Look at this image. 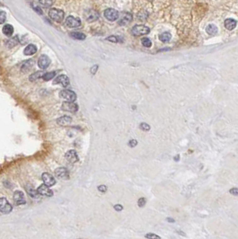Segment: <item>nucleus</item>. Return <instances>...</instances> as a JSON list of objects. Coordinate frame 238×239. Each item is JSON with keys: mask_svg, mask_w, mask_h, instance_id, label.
I'll list each match as a JSON object with an SVG mask.
<instances>
[{"mask_svg": "<svg viewBox=\"0 0 238 239\" xmlns=\"http://www.w3.org/2000/svg\"><path fill=\"white\" fill-rule=\"evenodd\" d=\"M150 32V29L145 25H135L131 30V33L134 36L147 35Z\"/></svg>", "mask_w": 238, "mask_h": 239, "instance_id": "nucleus-1", "label": "nucleus"}, {"mask_svg": "<svg viewBox=\"0 0 238 239\" xmlns=\"http://www.w3.org/2000/svg\"><path fill=\"white\" fill-rule=\"evenodd\" d=\"M64 15H65V14L60 9L52 8V9H50V12H49V16L53 21L57 22V23H61L63 21V19H64Z\"/></svg>", "mask_w": 238, "mask_h": 239, "instance_id": "nucleus-2", "label": "nucleus"}, {"mask_svg": "<svg viewBox=\"0 0 238 239\" xmlns=\"http://www.w3.org/2000/svg\"><path fill=\"white\" fill-rule=\"evenodd\" d=\"M59 96L67 102H75L76 100V94L71 90H62L59 93Z\"/></svg>", "mask_w": 238, "mask_h": 239, "instance_id": "nucleus-3", "label": "nucleus"}, {"mask_svg": "<svg viewBox=\"0 0 238 239\" xmlns=\"http://www.w3.org/2000/svg\"><path fill=\"white\" fill-rule=\"evenodd\" d=\"M61 109L66 112H70V113H75L78 111V105L75 103L74 102H64L61 105Z\"/></svg>", "mask_w": 238, "mask_h": 239, "instance_id": "nucleus-4", "label": "nucleus"}, {"mask_svg": "<svg viewBox=\"0 0 238 239\" xmlns=\"http://www.w3.org/2000/svg\"><path fill=\"white\" fill-rule=\"evenodd\" d=\"M104 16L109 21H116L119 18V12L113 8H108L104 11Z\"/></svg>", "mask_w": 238, "mask_h": 239, "instance_id": "nucleus-5", "label": "nucleus"}, {"mask_svg": "<svg viewBox=\"0 0 238 239\" xmlns=\"http://www.w3.org/2000/svg\"><path fill=\"white\" fill-rule=\"evenodd\" d=\"M0 211L3 213H10L12 211V206L6 198L0 199Z\"/></svg>", "mask_w": 238, "mask_h": 239, "instance_id": "nucleus-6", "label": "nucleus"}, {"mask_svg": "<svg viewBox=\"0 0 238 239\" xmlns=\"http://www.w3.org/2000/svg\"><path fill=\"white\" fill-rule=\"evenodd\" d=\"M66 25L70 28H76L81 25V20L75 16H69L66 19Z\"/></svg>", "mask_w": 238, "mask_h": 239, "instance_id": "nucleus-7", "label": "nucleus"}, {"mask_svg": "<svg viewBox=\"0 0 238 239\" xmlns=\"http://www.w3.org/2000/svg\"><path fill=\"white\" fill-rule=\"evenodd\" d=\"M54 85H61L62 86L66 87L69 85V77L66 75H60L57 76L55 80L53 82Z\"/></svg>", "mask_w": 238, "mask_h": 239, "instance_id": "nucleus-8", "label": "nucleus"}, {"mask_svg": "<svg viewBox=\"0 0 238 239\" xmlns=\"http://www.w3.org/2000/svg\"><path fill=\"white\" fill-rule=\"evenodd\" d=\"M85 17L88 22H94V21H96L97 19L99 18V14L94 9H89L87 11H86Z\"/></svg>", "mask_w": 238, "mask_h": 239, "instance_id": "nucleus-9", "label": "nucleus"}, {"mask_svg": "<svg viewBox=\"0 0 238 239\" xmlns=\"http://www.w3.org/2000/svg\"><path fill=\"white\" fill-rule=\"evenodd\" d=\"M50 64V59L47 55H42L38 60V66L42 69H47Z\"/></svg>", "mask_w": 238, "mask_h": 239, "instance_id": "nucleus-10", "label": "nucleus"}, {"mask_svg": "<svg viewBox=\"0 0 238 239\" xmlns=\"http://www.w3.org/2000/svg\"><path fill=\"white\" fill-rule=\"evenodd\" d=\"M37 192L40 195H43V196H47V197H51L53 195L52 191L45 183L41 185V186H39V188L37 189Z\"/></svg>", "mask_w": 238, "mask_h": 239, "instance_id": "nucleus-11", "label": "nucleus"}, {"mask_svg": "<svg viewBox=\"0 0 238 239\" xmlns=\"http://www.w3.org/2000/svg\"><path fill=\"white\" fill-rule=\"evenodd\" d=\"M42 180H43L44 183H45L46 185H48L49 187L53 186V185L56 183L55 178L52 175H50V174H48V173H44V174H42Z\"/></svg>", "mask_w": 238, "mask_h": 239, "instance_id": "nucleus-12", "label": "nucleus"}, {"mask_svg": "<svg viewBox=\"0 0 238 239\" xmlns=\"http://www.w3.org/2000/svg\"><path fill=\"white\" fill-rule=\"evenodd\" d=\"M66 159L69 161V163L74 164L78 161V156L76 154L75 150H69L66 153Z\"/></svg>", "mask_w": 238, "mask_h": 239, "instance_id": "nucleus-13", "label": "nucleus"}, {"mask_svg": "<svg viewBox=\"0 0 238 239\" xmlns=\"http://www.w3.org/2000/svg\"><path fill=\"white\" fill-rule=\"evenodd\" d=\"M14 201H15V203L17 205L20 204H25V195L21 192V191H16L14 193Z\"/></svg>", "mask_w": 238, "mask_h": 239, "instance_id": "nucleus-14", "label": "nucleus"}, {"mask_svg": "<svg viewBox=\"0 0 238 239\" xmlns=\"http://www.w3.org/2000/svg\"><path fill=\"white\" fill-rule=\"evenodd\" d=\"M55 175L59 179H62V180L68 179L69 178V171L64 167H59V168L55 170Z\"/></svg>", "mask_w": 238, "mask_h": 239, "instance_id": "nucleus-15", "label": "nucleus"}, {"mask_svg": "<svg viewBox=\"0 0 238 239\" xmlns=\"http://www.w3.org/2000/svg\"><path fill=\"white\" fill-rule=\"evenodd\" d=\"M132 21V15L129 13H125L121 15V18L119 19V24L120 25H126L130 24Z\"/></svg>", "mask_w": 238, "mask_h": 239, "instance_id": "nucleus-16", "label": "nucleus"}, {"mask_svg": "<svg viewBox=\"0 0 238 239\" xmlns=\"http://www.w3.org/2000/svg\"><path fill=\"white\" fill-rule=\"evenodd\" d=\"M36 51H37L36 46L33 45V44H29V45L25 48V50H24V53H25V55H26V56H31V55L35 54Z\"/></svg>", "mask_w": 238, "mask_h": 239, "instance_id": "nucleus-17", "label": "nucleus"}, {"mask_svg": "<svg viewBox=\"0 0 238 239\" xmlns=\"http://www.w3.org/2000/svg\"><path fill=\"white\" fill-rule=\"evenodd\" d=\"M236 25H237L236 21L232 18L226 19V21H225V27H226L227 30H229V31L234 30L236 27Z\"/></svg>", "mask_w": 238, "mask_h": 239, "instance_id": "nucleus-18", "label": "nucleus"}, {"mask_svg": "<svg viewBox=\"0 0 238 239\" xmlns=\"http://www.w3.org/2000/svg\"><path fill=\"white\" fill-rule=\"evenodd\" d=\"M33 65H34V62H33L32 59H29V60L25 61V62L23 64V66H22V71L25 72H25L30 71V70L32 69Z\"/></svg>", "mask_w": 238, "mask_h": 239, "instance_id": "nucleus-19", "label": "nucleus"}, {"mask_svg": "<svg viewBox=\"0 0 238 239\" xmlns=\"http://www.w3.org/2000/svg\"><path fill=\"white\" fill-rule=\"evenodd\" d=\"M71 121H72V119L69 116H62V117H60L59 119H58V120H57V122L61 126L69 125Z\"/></svg>", "mask_w": 238, "mask_h": 239, "instance_id": "nucleus-20", "label": "nucleus"}, {"mask_svg": "<svg viewBox=\"0 0 238 239\" xmlns=\"http://www.w3.org/2000/svg\"><path fill=\"white\" fill-rule=\"evenodd\" d=\"M3 33L8 37L12 36L14 33V27L11 25H6L3 27Z\"/></svg>", "mask_w": 238, "mask_h": 239, "instance_id": "nucleus-21", "label": "nucleus"}, {"mask_svg": "<svg viewBox=\"0 0 238 239\" xmlns=\"http://www.w3.org/2000/svg\"><path fill=\"white\" fill-rule=\"evenodd\" d=\"M206 31L209 35H216L218 33V27L214 25H209L207 26Z\"/></svg>", "mask_w": 238, "mask_h": 239, "instance_id": "nucleus-22", "label": "nucleus"}, {"mask_svg": "<svg viewBox=\"0 0 238 239\" xmlns=\"http://www.w3.org/2000/svg\"><path fill=\"white\" fill-rule=\"evenodd\" d=\"M70 36L73 39H75V40H85L86 39V34H84L82 32H77V31L71 32Z\"/></svg>", "mask_w": 238, "mask_h": 239, "instance_id": "nucleus-23", "label": "nucleus"}, {"mask_svg": "<svg viewBox=\"0 0 238 239\" xmlns=\"http://www.w3.org/2000/svg\"><path fill=\"white\" fill-rule=\"evenodd\" d=\"M171 38H172V35H171V33H169V32H163V33L160 34V36H159L160 41L163 42H169L170 40H171Z\"/></svg>", "mask_w": 238, "mask_h": 239, "instance_id": "nucleus-24", "label": "nucleus"}, {"mask_svg": "<svg viewBox=\"0 0 238 239\" xmlns=\"http://www.w3.org/2000/svg\"><path fill=\"white\" fill-rule=\"evenodd\" d=\"M44 73L43 72H42V71H38V72H35V73H33L32 75H31L30 76V80L31 82L35 81V80H37L39 78H42V76H43Z\"/></svg>", "mask_w": 238, "mask_h": 239, "instance_id": "nucleus-25", "label": "nucleus"}, {"mask_svg": "<svg viewBox=\"0 0 238 239\" xmlns=\"http://www.w3.org/2000/svg\"><path fill=\"white\" fill-rule=\"evenodd\" d=\"M55 75H56V72L52 71V72H49V73H45L43 76H42V78L45 81H49L50 79H52Z\"/></svg>", "mask_w": 238, "mask_h": 239, "instance_id": "nucleus-26", "label": "nucleus"}, {"mask_svg": "<svg viewBox=\"0 0 238 239\" xmlns=\"http://www.w3.org/2000/svg\"><path fill=\"white\" fill-rule=\"evenodd\" d=\"M39 2L44 7H50L53 4V0H40Z\"/></svg>", "mask_w": 238, "mask_h": 239, "instance_id": "nucleus-27", "label": "nucleus"}, {"mask_svg": "<svg viewBox=\"0 0 238 239\" xmlns=\"http://www.w3.org/2000/svg\"><path fill=\"white\" fill-rule=\"evenodd\" d=\"M141 42H142V45L145 46V47H147V48H150L151 46H152V42L150 41V39H148V38H143L142 40H141Z\"/></svg>", "mask_w": 238, "mask_h": 239, "instance_id": "nucleus-28", "label": "nucleus"}, {"mask_svg": "<svg viewBox=\"0 0 238 239\" xmlns=\"http://www.w3.org/2000/svg\"><path fill=\"white\" fill-rule=\"evenodd\" d=\"M107 41L112 42H115V43L119 42H121V40L118 36H110V37L107 38Z\"/></svg>", "mask_w": 238, "mask_h": 239, "instance_id": "nucleus-29", "label": "nucleus"}, {"mask_svg": "<svg viewBox=\"0 0 238 239\" xmlns=\"http://www.w3.org/2000/svg\"><path fill=\"white\" fill-rule=\"evenodd\" d=\"M6 20V14L4 11H0V25L4 24Z\"/></svg>", "mask_w": 238, "mask_h": 239, "instance_id": "nucleus-30", "label": "nucleus"}, {"mask_svg": "<svg viewBox=\"0 0 238 239\" xmlns=\"http://www.w3.org/2000/svg\"><path fill=\"white\" fill-rule=\"evenodd\" d=\"M140 129L142 130V131H150V126L148 125L147 123H145V122H142L140 125Z\"/></svg>", "mask_w": 238, "mask_h": 239, "instance_id": "nucleus-31", "label": "nucleus"}, {"mask_svg": "<svg viewBox=\"0 0 238 239\" xmlns=\"http://www.w3.org/2000/svg\"><path fill=\"white\" fill-rule=\"evenodd\" d=\"M28 191V192H29V194L31 195L32 198H37L38 197V192L37 191H35V190H33V189H31V190H27Z\"/></svg>", "mask_w": 238, "mask_h": 239, "instance_id": "nucleus-32", "label": "nucleus"}, {"mask_svg": "<svg viewBox=\"0 0 238 239\" xmlns=\"http://www.w3.org/2000/svg\"><path fill=\"white\" fill-rule=\"evenodd\" d=\"M145 237H146V238H147V239H151V238L160 239V236H157V235H155V234H152V233H149V234L146 235V236H145Z\"/></svg>", "mask_w": 238, "mask_h": 239, "instance_id": "nucleus-33", "label": "nucleus"}, {"mask_svg": "<svg viewBox=\"0 0 238 239\" xmlns=\"http://www.w3.org/2000/svg\"><path fill=\"white\" fill-rule=\"evenodd\" d=\"M146 202H147V201H146V199L145 198H140L139 200L138 201V206L139 207H144L145 205H146Z\"/></svg>", "mask_w": 238, "mask_h": 239, "instance_id": "nucleus-34", "label": "nucleus"}, {"mask_svg": "<svg viewBox=\"0 0 238 239\" xmlns=\"http://www.w3.org/2000/svg\"><path fill=\"white\" fill-rule=\"evenodd\" d=\"M137 145H138V141H137L136 139H131V140L129 142V146H130V147H136Z\"/></svg>", "mask_w": 238, "mask_h": 239, "instance_id": "nucleus-35", "label": "nucleus"}, {"mask_svg": "<svg viewBox=\"0 0 238 239\" xmlns=\"http://www.w3.org/2000/svg\"><path fill=\"white\" fill-rule=\"evenodd\" d=\"M229 192L231 193L232 195H235V196H237L238 195V188H232L230 191H229Z\"/></svg>", "mask_w": 238, "mask_h": 239, "instance_id": "nucleus-36", "label": "nucleus"}, {"mask_svg": "<svg viewBox=\"0 0 238 239\" xmlns=\"http://www.w3.org/2000/svg\"><path fill=\"white\" fill-rule=\"evenodd\" d=\"M98 190L100 191L101 192H105L107 191V187L105 185H100V186L98 187Z\"/></svg>", "mask_w": 238, "mask_h": 239, "instance_id": "nucleus-37", "label": "nucleus"}, {"mask_svg": "<svg viewBox=\"0 0 238 239\" xmlns=\"http://www.w3.org/2000/svg\"><path fill=\"white\" fill-rule=\"evenodd\" d=\"M114 209H115L116 211H121V210L123 209V207H122L121 205H119V204H117V205L114 206Z\"/></svg>", "mask_w": 238, "mask_h": 239, "instance_id": "nucleus-38", "label": "nucleus"}, {"mask_svg": "<svg viewBox=\"0 0 238 239\" xmlns=\"http://www.w3.org/2000/svg\"><path fill=\"white\" fill-rule=\"evenodd\" d=\"M97 69H98V66H97V65H95V66H94V67L91 69V73H92L93 75H94V74L96 73Z\"/></svg>", "mask_w": 238, "mask_h": 239, "instance_id": "nucleus-39", "label": "nucleus"}, {"mask_svg": "<svg viewBox=\"0 0 238 239\" xmlns=\"http://www.w3.org/2000/svg\"><path fill=\"white\" fill-rule=\"evenodd\" d=\"M34 10H35L39 14H42V11L41 10V8H40V7H34Z\"/></svg>", "mask_w": 238, "mask_h": 239, "instance_id": "nucleus-40", "label": "nucleus"}, {"mask_svg": "<svg viewBox=\"0 0 238 239\" xmlns=\"http://www.w3.org/2000/svg\"><path fill=\"white\" fill-rule=\"evenodd\" d=\"M174 161H176V162H177V161H179V159H180V155H179V154H178V155H176L175 157H174Z\"/></svg>", "mask_w": 238, "mask_h": 239, "instance_id": "nucleus-41", "label": "nucleus"}, {"mask_svg": "<svg viewBox=\"0 0 238 239\" xmlns=\"http://www.w3.org/2000/svg\"><path fill=\"white\" fill-rule=\"evenodd\" d=\"M167 221H168V222H171V223H174V220H173V219H171V218H168V219H167Z\"/></svg>", "mask_w": 238, "mask_h": 239, "instance_id": "nucleus-42", "label": "nucleus"}]
</instances>
